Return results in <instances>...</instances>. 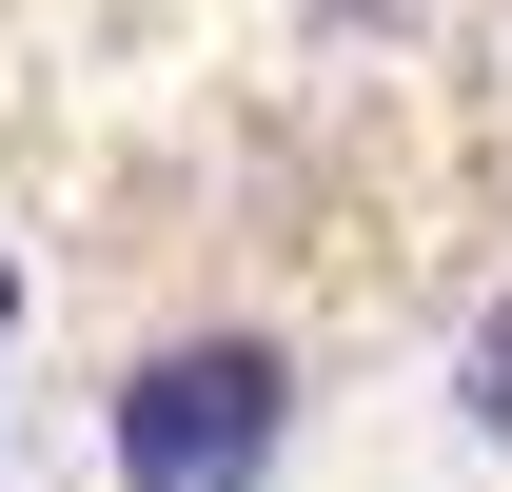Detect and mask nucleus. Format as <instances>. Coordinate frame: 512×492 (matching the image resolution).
I'll return each instance as SVG.
<instances>
[{
  "label": "nucleus",
  "instance_id": "2",
  "mask_svg": "<svg viewBox=\"0 0 512 492\" xmlns=\"http://www.w3.org/2000/svg\"><path fill=\"white\" fill-rule=\"evenodd\" d=\"M453 414H473V453H512V315L453 335Z\"/></svg>",
  "mask_w": 512,
  "mask_h": 492
},
{
  "label": "nucleus",
  "instance_id": "1",
  "mask_svg": "<svg viewBox=\"0 0 512 492\" xmlns=\"http://www.w3.org/2000/svg\"><path fill=\"white\" fill-rule=\"evenodd\" d=\"M99 453H119V492H276V453H296V355H276V335H158V355L99 394Z\"/></svg>",
  "mask_w": 512,
  "mask_h": 492
}]
</instances>
